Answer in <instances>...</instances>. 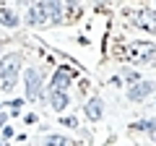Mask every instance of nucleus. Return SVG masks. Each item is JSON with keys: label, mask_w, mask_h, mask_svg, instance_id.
Instances as JSON below:
<instances>
[{"label": "nucleus", "mask_w": 156, "mask_h": 146, "mask_svg": "<svg viewBox=\"0 0 156 146\" xmlns=\"http://www.w3.org/2000/svg\"><path fill=\"white\" fill-rule=\"evenodd\" d=\"M125 60L133 65H146L156 63V45L151 39H133L125 45Z\"/></svg>", "instance_id": "1"}, {"label": "nucleus", "mask_w": 156, "mask_h": 146, "mask_svg": "<svg viewBox=\"0 0 156 146\" xmlns=\"http://www.w3.org/2000/svg\"><path fill=\"white\" fill-rule=\"evenodd\" d=\"M21 60L23 57L18 52H11V55L0 57V89L3 91H13L18 84V73H21Z\"/></svg>", "instance_id": "2"}, {"label": "nucleus", "mask_w": 156, "mask_h": 146, "mask_svg": "<svg viewBox=\"0 0 156 146\" xmlns=\"http://www.w3.org/2000/svg\"><path fill=\"white\" fill-rule=\"evenodd\" d=\"M23 24L26 26H50V13H47V3L44 0H37V3H31L26 11V18H23Z\"/></svg>", "instance_id": "3"}, {"label": "nucleus", "mask_w": 156, "mask_h": 146, "mask_svg": "<svg viewBox=\"0 0 156 146\" xmlns=\"http://www.w3.org/2000/svg\"><path fill=\"white\" fill-rule=\"evenodd\" d=\"M154 91H156V84H154V81L140 78V81H135V84L128 86V91H125V99L133 102V104H140V102H146L151 94H154Z\"/></svg>", "instance_id": "4"}, {"label": "nucleus", "mask_w": 156, "mask_h": 146, "mask_svg": "<svg viewBox=\"0 0 156 146\" xmlns=\"http://www.w3.org/2000/svg\"><path fill=\"white\" fill-rule=\"evenodd\" d=\"M23 86H26V99H39L42 97V73L37 68H26V76H23Z\"/></svg>", "instance_id": "5"}, {"label": "nucleus", "mask_w": 156, "mask_h": 146, "mask_svg": "<svg viewBox=\"0 0 156 146\" xmlns=\"http://www.w3.org/2000/svg\"><path fill=\"white\" fill-rule=\"evenodd\" d=\"M133 24L138 29H143L146 34H156V11L154 8H140V11H135Z\"/></svg>", "instance_id": "6"}, {"label": "nucleus", "mask_w": 156, "mask_h": 146, "mask_svg": "<svg viewBox=\"0 0 156 146\" xmlns=\"http://www.w3.org/2000/svg\"><path fill=\"white\" fill-rule=\"evenodd\" d=\"M83 115L91 120V123H99V120L104 118V99H101V97H91V99L83 104Z\"/></svg>", "instance_id": "7"}, {"label": "nucleus", "mask_w": 156, "mask_h": 146, "mask_svg": "<svg viewBox=\"0 0 156 146\" xmlns=\"http://www.w3.org/2000/svg\"><path fill=\"white\" fill-rule=\"evenodd\" d=\"M73 78H76V71H70V68H57L55 76H52V81H50V89H62V91H68V86H70Z\"/></svg>", "instance_id": "8"}, {"label": "nucleus", "mask_w": 156, "mask_h": 146, "mask_svg": "<svg viewBox=\"0 0 156 146\" xmlns=\"http://www.w3.org/2000/svg\"><path fill=\"white\" fill-rule=\"evenodd\" d=\"M47 3V13H50V24L52 26H62L65 21V3L62 0H44Z\"/></svg>", "instance_id": "9"}, {"label": "nucleus", "mask_w": 156, "mask_h": 146, "mask_svg": "<svg viewBox=\"0 0 156 146\" xmlns=\"http://www.w3.org/2000/svg\"><path fill=\"white\" fill-rule=\"evenodd\" d=\"M68 104H70L68 91H62V89H50V107L55 110V112H62Z\"/></svg>", "instance_id": "10"}, {"label": "nucleus", "mask_w": 156, "mask_h": 146, "mask_svg": "<svg viewBox=\"0 0 156 146\" xmlns=\"http://www.w3.org/2000/svg\"><path fill=\"white\" fill-rule=\"evenodd\" d=\"M0 26H5V29H16V26H21V16H18L16 11H11V8L0 5Z\"/></svg>", "instance_id": "11"}, {"label": "nucleus", "mask_w": 156, "mask_h": 146, "mask_svg": "<svg viewBox=\"0 0 156 146\" xmlns=\"http://www.w3.org/2000/svg\"><path fill=\"white\" fill-rule=\"evenodd\" d=\"M62 3H65L68 16H70V21H73V18H76L78 13H81V0H62Z\"/></svg>", "instance_id": "12"}, {"label": "nucleus", "mask_w": 156, "mask_h": 146, "mask_svg": "<svg viewBox=\"0 0 156 146\" xmlns=\"http://www.w3.org/2000/svg\"><path fill=\"white\" fill-rule=\"evenodd\" d=\"M128 84H135V81H140V73L138 71H133V68H122V73H120Z\"/></svg>", "instance_id": "13"}, {"label": "nucleus", "mask_w": 156, "mask_h": 146, "mask_svg": "<svg viewBox=\"0 0 156 146\" xmlns=\"http://www.w3.org/2000/svg\"><path fill=\"white\" fill-rule=\"evenodd\" d=\"M70 141L68 138H62V136H47V141H44V146H68Z\"/></svg>", "instance_id": "14"}, {"label": "nucleus", "mask_w": 156, "mask_h": 146, "mask_svg": "<svg viewBox=\"0 0 156 146\" xmlns=\"http://www.w3.org/2000/svg\"><path fill=\"white\" fill-rule=\"evenodd\" d=\"M151 125H154V120H138V123H133V130H146L148 133Z\"/></svg>", "instance_id": "15"}, {"label": "nucleus", "mask_w": 156, "mask_h": 146, "mask_svg": "<svg viewBox=\"0 0 156 146\" xmlns=\"http://www.w3.org/2000/svg\"><path fill=\"white\" fill-rule=\"evenodd\" d=\"M60 123L65 128H78V118H60Z\"/></svg>", "instance_id": "16"}, {"label": "nucleus", "mask_w": 156, "mask_h": 146, "mask_svg": "<svg viewBox=\"0 0 156 146\" xmlns=\"http://www.w3.org/2000/svg\"><path fill=\"white\" fill-rule=\"evenodd\" d=\"M8 104H11L13 110H16V112H18V110H21V104H23V102H21V99H11V102H8Z\"/></svg>", "instance_id": "17"}, {"label": "nucleus", "mask_w": 156, "mask_h": 146, "mask_svg": "<svg viewBox=\"0 0 156 146\" xmlns=\"http://www.w3.org/2000/svg\"><path fill=\"white\" fill-rule=\"evenodd\" d=\"M148 138L156 144V120H154V125H151V130H148Z\"/></svg>", "instance_id": "18"}, {"label": "nucleus", "mask_w": 156, "mask_h": 146, "mask_svg": "<svg viewBox=\"0 0 156 146\" xmlns=\"http://www.w3.org/2000/svg\"><path fill=\"white\" fill-rule=\"evenodd\" d=\"M154 107H156V102H154Z\"/></svg>", "instance_id": "19"}, {"label": "nucleus", "mask_w": 156, "mask_h": 146, "mask_svg": "<svg viewBox=\"0 0 156 146\" xmlns=\"http://www.w3.org/2000/svg\"><path fill=\"white\" fill-rule=\"evenodd\" d=\"M0 146H3V144H0Z\"/></svg>", "instance_id": "20"}]
</instances>
